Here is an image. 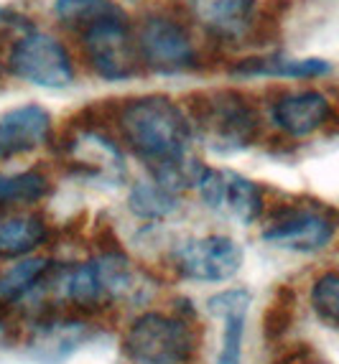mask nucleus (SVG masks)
I'll return each mask as SVG.
<instances>
[{
  "mask_svg": "<svg viewBox=\"0 0 339 364\" xmlns=\"http://www.w3.org/2000/svg\"><path fill=\"white\" fill-rule=\"evenodd\" d=\"M118 128L148 171L192 156L194 122L187 109L164 95L127 100L118 112Z\"/></svg>",
  "mask_w": 339,
  "mask_h": 364,
  "instance_id": "obj_1",
  "label": "nucleus"
},
{
  "mask_svg": "<svg viewBox=\"0 0 339 364\" xmlns=\"http://www.w3.org/2000/svg\"><path fill=\"white\" fill-rule=\"evenodd\" d=\"M194 125L217 153L248 148L261 133V117L250 100L240 92H209L194 109Z\"/></svg>",
  "mask_w": 339,
  "mask_h": 364,
  "instance_id": "obj_2",
  "label": "nucleus"
},
{
  "mask_svg": "<svg viewBox=\"0 0 339 364\" xmlns=\"http://www.w3.org/2000/svg\"><path fill=\"white\" fill-rule=\"evenodd\" d=\"M197 336L184 318L169 314L138 316L122 339V352L135 364H189Z\"/></svg>",
  "mask_w": 339,
  "mask_h": 364,
  "instance_id": "obj_3",
  "label": "nucleus"
},
{
  "mask_svg": "<svg viewBox=\"0 0 339 364\" xmlns=\"http://www.w3.org/2000/svg\"><path fill=\"white\" fill-rule=\"evenodd\" d=\"M8 69L21 82L43 90H67L74 82V61L67 46L36 28H28L11 43Z\"/></svg>",
  "mask_w": 339,
  "mask_h": 364,
  "instance_id": "obj_4",
  "label": "nucleus"
},
{
  "mask_svg": "<svg viewBox=\"0 0 339 364\" xmlns=\"http://www.w3.org/2000/svg\"><path fill=\"white\" fill-rule=\"evenodd\" d=\"M79 38L90 69L105 82H127L143 69L138 38L125 16L92 23L90 28L79 31Z\"/></svg>",
  "mask_w": 339,
  "mask_h": 364,
  "instance_id": "obj_5",
  "label": "nucleus"
},
{
  "mask_svg": "<svg viewBox=\"0 0 339 364\" xmlns=\"http://www.w3.org/2000/svg\"><path fill=\"white\" fill-rule=\"evenodd\" d=\"M143 67L158 74H187L199 67L189 31L169 16H148L135 31Z\"/></svg>",
  "mask_w": 339,
  "mask_h": 364,
  "instance_id": "obj_6",
  "label": "nucleus"
},
{
  "mask_svg": "<svg viewBox=\"0 0 339 364\" xmlns=\"http://www.w3.org/2000/svg\"><path fill=\"white\" fill-rule=\"evenodd\" d=\"M245 252L227 235L189 237L176 245L171 262L184 278L199 283H227L240 273Z\"/></svg>",
  "mask_w": 339,
  "mask_h": 364,
  "instance_id": "obj_7",
  "label": "nucleus"
},
{
  "mask_svg": "<svg viewBox=\"0 0 339 364\" xmlns=\"http://www.w3.org/2000/svg\"><path fill=\"white\" fill-rule=\"evenodd\" d=\"M197 191L207 209L240 225L258 222L266 207L261 186L230 168H207Z\"/></svg>",
  "mask_w": 339,
  "mask_h": 364,
  "instance_id": "obj_8",
  "label": "nucleus"
},
{
  "mask_svg": "<svg viewBox=\"0 0 339 364\" xmlns=\"http://www.w3.org/2000/svg\"><path fill=\"white\" fill-rule=\"evenodd\" d=\"M334 237V222L319 209L286 207L276 212L263 227V240L273 247L293 252H316L324 250Z\"/></svg>",
  "mask_w": 339,
  "mask_h": 364,
  "instance_id": "obj_9",
  "label": "nucleus"
},
{
  "mask_svg": "<svg viewBox=\"0 0 339 364\" xmlns=\"http://www.w3.org/2000/svg\"><path fill=\"white\" fill-rule=\"evenodd\" d=\"M332 100L319 90L283 92L271 105V122L291 138H309L332 120Z\"/></svg>",
  "mask_w": 339,
  "mask_h": 364,
  "instance_id": "obj_10",
  "label": "nucleus"
},
{
  "mask_svg": "<svg viewBox=\"0 0 339 364\" xmlns=\"http://www.w3.org/2000/svg\"><path fill=\"white\" fill-rule=\"evenodd\" d=\"M54 120L41 105H19L0 115V158L36 151L51 138Z\"/></svg>",
  "mask_w": 339,
  "mask_h": 364,
  "instance_id": "obj_11",
  "label": "nucleus"
},
{
  "mask_svg": "<svg viewBox=\"0 0 339 364\" xmlns=\"http://www.w3.org/2000/svg\"><path fill=\"white\" fill-rule=\"evenodd\" d=\"M250 298L253 296L248 288H227L207 301L209 314L222 321V341H219V354L214 364H242V341H245Z\"/></svg>",
  "mask_w": 339,
  "mask_h": 364,
  "instance_id": "obj_12",
  "label": "nucleus"
},
{
  "mask_svg": "<svg viewBox=\"0 0 339 364\" xmlns=\"http://www.w3.org/2000/svg\"><path fill=\"white\" fill-rule=\"evenodd\" d=\"M194 18L212 36L240 41L255 26L258 0H189Z\"/></svg>",
  "mask_w": 339,
  "mask_h": 364,
  "instance_id": "obj_13",
  "label": "nucleus"
},
{
  "mask_svg": "<svg viewBox=\"0 0 339 364\" xmlns=\"http://www.w3.org/2000/svg\"><path fill=\"white\" fill-rule=\"evenodd\" d=\"M48 240L46 219L31 212L0 217V257L24 260Z\"/></svg>",
  "mask_w": 339,
  "mask_h": 364,
  "instance_id": "obj_14",
  "label": "nucleus"
},
{
  "mask_svg": "<svg viewBox=\"0 0 339 364\" xmlns=\"http://www.w3.org/2000/svg\"><path fill=\"white\" fill-rule=\"evenodd\" d=\"M332 72V64L319 56H258V59H245L235 67L237 77H273V79H319Z\"/></svg>",
  "mask_w": 339,
  "mask_h": 364,
  "instance_id": "obj_15",
  "label": "nucleus"
},
{
  "mask_svg": "<svg viewBox=\"0 0 339 364\" xmlns=\"http://www.w3.org/2000/svg\"><path fill=\"white\" fill-rule=\"evenodd\" d=\"M51 278V262L43 257H24L0 275V306H16Z\"/></svg>",
  "mask_w": 339,
  "mask_h": 364,
  "instance_id": "obj_16",
  "label": "nucleus"
},
{
  "mask_svg": "<svg viewBox=\"0 0 339 364\" xmlns=\"http://www.w3.org/2000/svg\"><path fill=\"white\" fill-rule=\"evenodd\" d=\"M51 191V183L41 171H19L0 173V209L33 207Z\"/></svg>",
  "mask_w": 339,
  "mask_h": 364,
  "instance_id": "obj_17",
  "label": "nucleus"
},
{
  "mask_svg": "<svg viewBox=\"0 0 339 364\" xmlns=\"http://www.w3.org/2000/svg\"><path fill=\"white\" fill-rule=\"evenodd\" d=\"M54 16L79 33V31L90 28L92 23H100L105 18H118L125 13L113 0H56Z\"/></svg>",
  "mask_w": 339,
  "mask_h": 364,
  "instance_id": "obj_18",
  "label": "nucleus"
},
{
  "mask_svg": "<svg viewBox=\"0 0 339 364\" xmlns=\"http://www.w3.org/2000/svg\"><path fill=\"white\" fill-rule=\"evenodd\" d=\"M127 209L140 219H166L179 209L176 194L158 181L135 183L127 194Z\"/></svg>",
  "mask_w": 339,
  "mask_h": 364,
  "instance_id": "obj_19",
  "label": "nucleus"
},
{
  "mask_svg": "<svg viewBox=\"0 0 339 364\" xmlns=\"http://www.w3.org/2000/svg\"><path fill=\"white\" fill-rule=\"evenodd\" d=\"M311 309L327 326L339 328V273H321L311 283Z\"/></svg>",
  "mask_w": 339,
  "mask_h": 364,
  "instance_id": "obj_20",
  "label": "nucleus"
},
{
  "mask_svg": "<svg viewBox=\"0 0 339 364\" xmlns=\"http://www.w3.org/2000/svg\"><path fill=\"white\" fill-rule=\"evenodd\" d=\"M291 304H283V291L278 293V298L271 304V309H268L266 314V334L268 339H276V336H281L288 328V321H291Z\"/></svg>",
  "mask_w": 339,
  "mask_h": 364,
  "instance_id": "obj_21",
  "label": "nucleus"
},
{
  "mask_svg": "<svg viewBox=\"0 0 339 364\" xmlns=\"http://www.w3.org/2000/svg\"><path fill=\"white\" fill-rule=\"evenodd\" d=\"M276 364H327V362H321V359L316 357L311 349H306V346H298V349L288 352L286 357H281Z\"/></svg>",
  "mask_w": 339,
  "mask_h": 364,
  "instance_id": "obj_22",
  "label": "nucleus"
}]
</instances>
